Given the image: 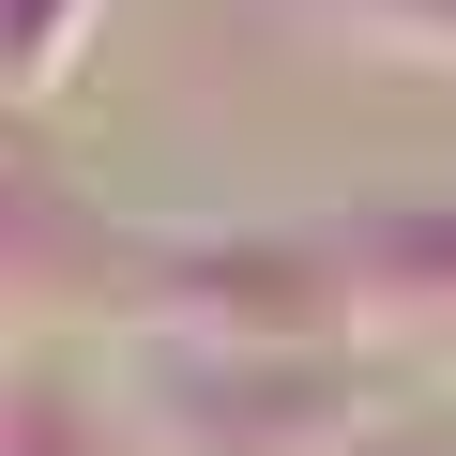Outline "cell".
I'll return each mask as SVG.
<instances>
[{"label": "cell", "mask_w": 456, "mask_h": 456, "mask_svg": "<svg viewBox=\"0 0 456 456\" xmlns=\"http://www.w3.org/2000/svg\"><path fill=\"white\" fill-rule=\"evenodd\" d=\"M0 456H122V426L77 380H0Z\"/></svg>", "instance_id": "cell-1"}]
</instances>
